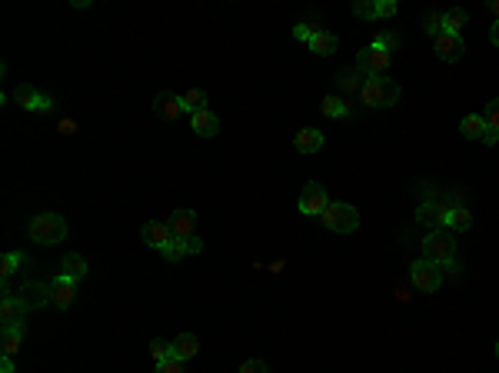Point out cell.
Listing matches in <instances>:
<instances>
[{"label": "cell", "mask_w": 499, "mask_h": 373, "mask_svg": "<svg viewBox=\"0 0 499 373\" xmlns=\"http://www.w3.org/2000/svg\"><path fill=\"white\" fill-rule=\"evenodd\" d=\"M376 7H380V17H393L396 13V0H376Z\"/></svg>", "instance_id": "38"}, {"label": "cell", "mask_w": 499, "mask_h": 373, "mask_svg": "<svg viewBox=\"0 0 499 373\" xmlns=\"http://www.w3.org/2000/svg\"><path fill=\"white\" fill-rule=\"evenodd\" d=\"M463 54H466V44H463V37H459V33H446L443 30L439 37H436V57H439V60L456 64Z\"/></svg>", "instance_id": "9"}, {"label": "cell", "mask_w": 499, "mask_h": 373, "mask_svg": "<svg viewBox=\"0 0 499 373\" xmlns=\"http://www.w3.org/2000/svg\"><path fill=\"white\" fill-rule=\"evenodd\" d=\"M170 350H174V360H190V357H196L200 343H196L194 333H180V337L170 343Z\"/></svg>", "instance_id": "19"}, {"label": "cell", "mask_w": 499, "mask_h": 373, "mask_svg": "<svg viewBox=\"0 0 499 373\" xmlns=\"http://www.w3.org/2000/svg\"><path fill=\"white\" fill-rule=\"evenodd\" d=\"M60 130H64V133H77V127L70 121H60Z\"/></svg>", "instance_id": "42"}, {"label": "cell", "mask_w": 499, "mask_h": 373, "mask_svg": "<svg viewBox=\"0 0 499 373\" xmlns=\"http://www.w3.org/2000/svg\"><path fill=\"white\" fill-rule=\"evenodd\" d=\"M337 33H330V30H313V37H310V50L320 57H330V54H337Z\"/></svg>", "instance_id": "18"}, {"label": "cell", "mask_w": 499, "mask_h": 373, "mask_svg": "<svg viewBox=\"0 0 499 373\" xmlns=\"http://www.w3.org/2000/svg\"><path fill=\"white\" fill-rule=\"evenodd\" d=\"M357 67L366 74V80L369 77H386V70H390V54H386L383 47L369 44V47H363V50H359Z\"/></svg>", "instance_id": "5"}, {"label": "cell", "mask_w": 499, "mask_h": 373, "mask_svg": "<svg viewBox=\"0 0 499 373\" xmlns=\"http://www.w3.org/2000/svg\"><path fill=\"white\" fill-rule=\"evenodd\" d=\"M353 13H357L359 21H373V17H380V7H376V0H357Z\"/></svg>", "instance_id": "29"}, {"label": "cell", "mask_w": 499, "mask_h": 373, "mask_svg": "<svg viewBox=\"0 0 499 373\" xmlns=\"http://www.w3.org/2000/svg\"><path fill=\"white\" fill-rule=\"evenodd\" d=\"M496 357H499V340H496Z\"/></svg>", "instance_id": "45"}, {"label": "cell", "mask_w": 499, "mask_h": 373, "mask_svg": "<svg viewBox=\"0 0 499 373\" xmlns=\"http://www.w3.org/2000/svg\"><path fill=\"white\" fill-rule=\"evenodd\" d=\"M170 240H174L170 223H163V220H150V223H143V243H147V247H153V250H163Z\"/></svg>", "instance_id": "11"}, {"label": "cell", "mask_w": 499, "mask_h": 373, "mask_svg": "<svg viewBox=\"0 0 499 373\" xmlns=\"http://www.w3.org/2000/svg\"><path fill=\"white\" fill-rule=\"evenodd\" d=\"M0 373H13V357H4V360H0Z\"/></svg>", "instance_id": "40"}, {"label": "cell", "mask_w": 499, "mask_h": 373, "mask_svg": "<svg viewBox=\"0 0 499 373\" xmlns=\"http://www.w3.org/2000/svg\"><path fill=\"white\" fill-rule=\"evenodd\" d=\"M157 113H160L163 121H176L180 113H186V107H184V97H176V94H170V90H163L160 97H157Z\"/></svg>", "instance_id": "14"}, {"label": "cell", "mask_w": 499, "mask_h": 373, "mask_svg": "<svg viewBox=\"0 0 499 373\" xmlns=\"http://www.w3.org/2000/svg\"><path fill=\"white\" fill-rule=\"evenodd\" d=\"M17 300H21L27 310H40L47 307V300H50V284H23L21 294H17Z\"/></svg>", "instance_id": "10"}, {"label": "cell", "mask_w": 499, "mask_h": 373, "mask_svg": "<svg viewBox=\"0 0 499 373\" xmlns=\"http://www.w3.org/2000/svg\"><path fill=\"white\" fill-rule=\"evenodd\" d=\"M323 113L326 117H347L349 110H347V100H340V97H323Z\"/></svg>", "instance_id": "28"}, {"label": "cell", "mask_w": 499, "mask_h": 373, "mask_svg": "<svg viewBox=\"0 0 499 373\" xmlns=\"http://www.w3.org/2000/svg\"><path fill=\"white\" fill-rule=\"evenodd\" d=\"M376 47H383L386 54H393V50L400 47V37H396V33H380V37H376Z\"/></svg>", "instance_id": "34"}, {"label": "cell", "mask_w": 499, "mask_h": 373, "mask_svg": "<svg viewBox=\"0 0 499 373\" xmlns=\"http://www.w3.org/2000/svg\"><path fill=\"white\" fill-rule=\"evenodd\" d=\"M330 207V200H326V186H320L313 180V184L303 186V194H300V213H306V217H323V210Z\"/></svg>", "instance_id": "7"}, {"label": "cell", "mask_w": 499, "mask_h": 373, "mask_svg": "<svg viewBox=\"0 0 499 373\" xmlns=\"http://www.w3.org/2000/svg\"><path fill=\"white\" fill-rule=\"evenodd\" d=\"M426 30L433 33V37H439V33H443V11H433L430 17H426Z\"/></svg>", "instance_id": "33"}, {"label": "cell", "mask_w": 499, "mask_h": 373, "mask_svg": "<svg viewBox=\"0 0 499 373\" xmlns=\"http://www.w3.org/2000/svg\"><path fill=\"white\" fill-rule=\"evenodd\" d=\"M21 340H23V327H4V333H0V350H4V357H13V353L21 350Z\"/></svg>", "instance_id": "22"}, {"label": "cell", "mask_w": 499, "mask_h": 373, "mask_svg": "<svg viewBox=\"0 0 499 373\" xmlns=\"http://www.w3.org/2000/svg\"><path fill=\"white\" fill-rule=\"evenodd\" d=\"M240 373H270V370H267V360L253 357V360H247L243 367H240Z\"/></svg>", "instance_id": "36"}, {"label": "cell", "mask_w": 499, "mask_h": 373, "mask_svg": "<svg viewBox=\"0 0 499 373\" xmlns=\"http://www.w3.org/2000/svg\"><path fill=\"white\" fill-rule=\"evenodd\" d=\"M333 233H353L359 227V213L353 204H330L320 217Z\"/></svg>", "instance_id": "4"}, {"label": "cell", "mask_w": 499, "mask_h": 373, "mask_svg": "<svg viewBox=\"0 0 499 373\" xmlns=\"http://www.w3.org/2000/svg\"><path fill=\"white\" fill-rule=\"evenodd\" d=\"M23 313H27V307L17 296H4V304H0V323L4 327H23Z\"/></svg>", "instance_id": "16"}, {"label": "cell", "mask_w": 499, "mask_h": 373, "mask_svg": "<svg viewBox=\"0 0 499 373\" xmlns=\"http://www.w3.org/2000/svg\"><path fill=\"white\" fill-rule=\"evenodd\" d=\"M416 220L423 223V227H433V230H443L446 220H449V207H436V204H423V207L416 210Z\"/></svg>", "instance_id": "15"}, {"label": "cell", "mask_w": 499, "mask_h": 373, "mask_svg": "<svg viewBox=\"0 0 499 373\" xmlns=\"http://www.w3.org/2000/svg\"><path fill=\"white\" fill-rule=\"evenodd\" d=\"M150 357L157 363H163V360H170V357H174V350H170V343H167V340H150Z\"/></svg>", "instance_id": "32"}, {"label": "cell", "mask_w": 499, "mask_h": 373, "mask_svg": "<svg viewBox=\"0 0 499 373\" xmlns=\"http://www.w3.org/2000/svg\"><path fill=\"white\" fill-rule=\"evenodd\" d=\"M64 277H70V280H80V277H87V260L80 257V253H67L64 257V270H60Z\"/></svg>", "instance_id": "23"}, {"label": "cell", "mask_w": 499, "mask_h": 373, "mask_svg": "<svg viewBox=\"0 0 499 373\" xmlns=\"http://www.w3.org/2000/svg\"><path fill=\"white\" fill-rule=\"evenodd\" d=\"M74 300H77V280L57 274L54 280H50V304L67 310V307H74Z\"/></svg>", "instance_id": "8"}, {"label": "cell", "mask_w": 499, "mask_h": 373, "mask_svg": "<svg viewBox=\"0 0 499 373\" xmlns=\"http://www.w3.org/2000/svg\"><path fill=\"white\" fill-rule=\"evenodd\" d=\"M190 123H194V133H200V137H206V140L220 133L217 113H210V110H200V113H194V117H190Z\"/></svg>", "instance_id": "17"}, {"label": "cell", "mask_w": 499, "mask_h": 373, "mask_svg": "<svg viewBox=\"0 0 499 373\" xmlns=\"http://www.w3.org/2000/svg\"><path fill=\"white\" fill-rule=\"evenodd\" d=\"M410 277H413V286H416L420 294H433V290H439V284H443V270L436 264H430V260H416Z\"/></svg>", "instance_id": "6"}, {"label": "cell", "mask_w": 499, "mask_h": 373, "mask_svg": "<svg viewBox=\"0 0 499 373\" xmlns=\"http://www.w3.org/2000/svg\"><path fill=\"white\" fill-rule=\"evenodd\" d=\"M466 11L463 7H453V11H443V30L446 33H459L463 27H466Z\"/></svg>", "instance_id": "24"}, {"label": "cell", "mask_w": 499, "mask_h": 373, "mask_svg": "<svg viewBox=\"0 0 499 373\" xmlns=\"http://www.w3.org/2000/svg\"><path fill=\"white\" fill-rule=\"evenodd\" d=\"M320 147H323V133L320 130L306 127V130L296 133V150H300V154H316Z\"/></svg>", "instance_id": "21"}, {"label": "cell", "mask_w": 499, "mask_h": 373, "mask_svg": "<svg viewBox=\"0 0 499 373\" xmlns=\"http://www.w3.org/2000/svg\"><path fill=\"white\" fill-rule=\"evenodd\" d=\"M160 253H163V260H167V264H176V260H184L186 253H190V247H186V240H176V237H174V240L167 243Z\"/></svg>", "instance_id": "27"}, {"label": "cell", "mask_w": 499, "mask_h": 373, "mask_svg": "<svg viewBox=\"0 0 499 373\" xmlns=\"http://www.w3.org/2000/svg\"><path fill=\"white\" fill-rule=\"evenodd\" d=\"M489 40H493V44L499 47V21L493 23V27H489Z\"/></svg>", "instance_id": "41"}, {"label": "cell", "mask_w": 499, "mask_h": 373, "mask_svg": "<svg viewBox=\"0 0 499 373\" xmlns=\"http://www.w3.org/2000/svg\"><path fill=\"white\" fill-rule=\"evenodd\" d=\"M446 227H453V230H469V227H473V213H469L466 207L449 210V220H446Z\"/></svg>", "instance_id": "26"}, {"label": "cell", "mask_w": 499, "mask_h": 373, "mask_svg": "<svg viewBox=\"0 0 499 373\" xmlns=\"http://www.w3.org/2000/svg\"><path fill=\"white\" fill-rule=\"evenodd\" d=\"M459 130H463V137H469V140H483L489 133V127H486V121H483V113H469V117H463Z\"/></svg>", "instance_id": "20"}, {"label": "cell", "mask_w": 499, "mask_h": 373, "mask_svg": "<svg viewBox=\"0 0 499 373\" xmlns=\"http://www.w3.org/2000/svg\"><path fill=\"white\" fill-rule=\"evenodd\" d=\"M496 140H499V133H496V130H489L486 137H483V143H496Z\"/></svg>", "instance_id": "43"}, {"label": "cell", "mask_w": 499, "mask_h": 373, "mask_svg": "<svg viewBox=\"0 0 499 373\" xmlns=\"http://www.w3.org/2000/svg\"><path fill=\"white\" fill-rule=\"evenodd\" d=\"M293 37H296V40H306V44H310V37H313L310 23H296V27H293Z\"/></svg>", "instance_id": "37"}, {"label": "cell", "mask_w": 499, "mask_h": 373, "mask_svg": "<svg viewBox=\"0 0 499 373\" xmlns=\"http://www.w3.org/2000/svg\"><path fill=\"white\" fill-rule=\"evenodd\" d=\"M27 233H30L33 243H44V247H54L67 237V220L60 213H37V217L27 223Z\"/></svg>", "instance_id": "2"}, {"label": "cell", "mask_w": 499, "mask_h": 373, "mask_svg": "<svg viewBox=\"0 0 499 373\" xmlns=\"http://www.w3.org/2000/svg\"><path fill=\"white\" fill-rule=\"evenodd\" d=\"M483 121H486L489 130H496L499 133V97L496 100H489L486 110H483Z\"/></svg>", "instance_id": "31"}, {"label": "cell", "mask_w": 499, "mask_h": 373, "mask_svg": "<svg viewBox=\"0 0 499 373\" xmlns=\"http://www.w3.org/2000/svg\"><path fill=\"white\" fill-rule=\"evenodd\" d=\"M489 11L496 13V21H499V0H493V4H489Z\"/></svg>", "instance_id": "44"}, {"label": "cell", "mask_w": 499, "mask_h": 373, "mask_svg": "<svg viewBox=\"0 0 499 373\" xmlns=\"http://www.w3.org/2000/svg\"><path fill=\"white\" fill-rule=\"evenodd\" d=\"M184 107H186V113H190V117H194V113H200V110H206V90H200V87L186 90V94H184Z\"/></svg>", "instance_id": "25"}, {"label": "cell", "mask_w": 499, "mask_h": 373, "mask_svg": "<svg viewBox=\"0 0 499 373\" xmlns=\"http://www.w3.org/2000/svg\"><path fill=\"white\" fill-rule=\"evenodd\" d=\"M167 223H170V230H174L176 240H190L196 230V213L194 210H174Z\"/></svg>", "instance_id": "13"}, {"label": "cell", "mask_w": 499, "mask_h": 373, "mask_svg": "<svg viewBox=\"0 0 499 373\" xmlns=\"http://www.w3.org/2000/svg\"><path fill=\"white\" fill-rule=\"evenodd\" d=\"M13 100H17L23 110H40V113H47V110L54 107V104H50V97H47V94H40L37 87H17V90H13Z\"/></svg>", "instance_id": "12"}, {"label": "cell", "mask_w": 499, "mask_h": 373, "mask_svg": "<svg viewBox=\"0 0 499 373\" xmlns=\"http://www.w3.org/2000/svg\"><path fill=\"white\" fill-rule=\"evenodd\" d=\"M423 260H430V264L436 267H446L456 260V240L443 230H430V237L423 240Z\"/></svg>", "instance_id": "3"}, {"label": "cell", "mask_w": 499, "mask_h": 373, "mask_svg": "<svg viewBox=\"0 0 499 373\" xmlns=\"http://www.w3.org/2000/svg\"><path fill=\"white\" fill-rule=\"evenodd\" d=\"M186 247H190V253H200V250H203V240H200V237L194 233V237L186 240Z\"/></svg>", "instance_id": "39"}, {"label": "cell", "mask_w": 499, "mask_h": 373, "mask_svg": "<svg viewBox=\"0 0 499 373\" xmlns=\"http://www.w3.org/2000/svg\"><path fill=\"white\" fill-rule=\"evenodd\" d=\"M400 84L396 80H390V77H369L363 87H359V100L366 104V107H373V110H386V107H393L396 100H400Z\"/></svg>", "instance_id": "1"}, {"label": "cell", "mask_w": 499, "mask_h": 373, "mask_svg": "<svg viewBox=\"0 0 499 373\" xmlns=\"http://www.w3.org/2000/svg\"><path fill=\"white\" fill-rule=\"evenodd\" d=\"M153 373H184V360H174V357H170V360L157 363V370Z\"/></svg>", "instance_id": "35"}, {"label": "cell", "mask_w": 499, "mask_h": 373, "mask_svg": "<svg viewBox=\"0 0 499 373\" xmlns=\"http://www.w3.org/2000/svg\"><path fill=\"white\" fill-rule=\"evenodd\" d=\"M17 267H23V253H4V260H0V277L7 280Z\"/></svg>", "instance_id": "30"}]
</instances>
